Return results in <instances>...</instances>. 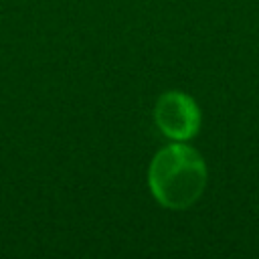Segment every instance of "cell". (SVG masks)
<instances>
[{
  "mask_svg": "<svg viewBox=\"0 0 259 259\" xmlns=\"http://www.w3.org/2000/svg\"><path fill=\"white\" fill-rule=\"evenodd\" d=\"M148 184L162 206L172 210L188 208L206 186V164L194 148L180 142L170 144L154 156Z\"/></svg>",
  "mask_w": 259,
  "mask_h": 259,
  "instance_id": "obj_1",
  "label": "cell"
},
{
  "mask_svg": "<svg viewBox=\"0 0 259 259\" xmlns=\"http://www.w3.org/2000/svg\"><path fill=\"white\" fill-rule=\"evenodd\" d=\"M154 119L160 132L176 142L194 138L200 127L198 105L182 91H168L160 95L154 107Z\"/></svg>",
  "mask_w": 259,
  "mask_h": 259,
  "instance_id": "obj_2",
  "label": "cell"
}]
</instances>
